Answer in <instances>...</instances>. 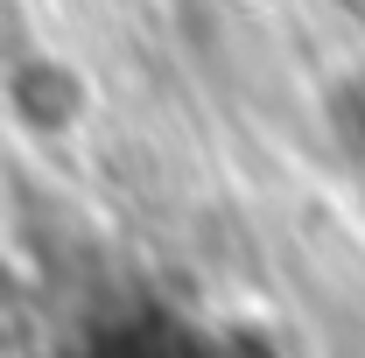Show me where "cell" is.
Here are the masks:
<instances>
[{"label":"cell","mask_w":365,"mask_h":358,"mask_svg":"<svg viewBox=\"0 0 365 358\" xmlns=\"http://www.w3.org/2000/svg\"><path fill=\"white\" fill-rule=\"evenodd\" d=\"M85 358H253V352H239L232 337H218V330L197 323V316L127 310V316H113V323L85 344Z\"/></svg>","instance_id":"cell-1"},{"label":"cell","mask_w":365,"mask_h":358,"mask_svg":"<svg viewBox=\"0 0 365 358\" xmlns=\"http://www.w3.org/2000/svg\"><path fill=\"white\" fill-rule=\"evenodd\" d=\"M337 134H344V148L365 162V78H351V85L337 91Z\"/></svg>","instance_id":"cell-2"}]
</instances>
